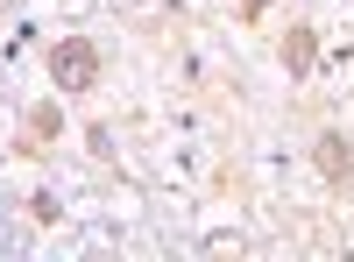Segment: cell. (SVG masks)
<instances>
[{"mask_svg":"<svg viewBox=\"0 0 354 262\" xmlns=\"http://www.w3.org/2000/svg\"><path fill=\"white\" fill-rule=\"evenodd\" d=\"M312 163H319V178H326V185H347V178H354V149H347V135L326 128V135L312 142Z\"/></svg>","mask_w":354,"mask_h":262,"instance_id":"cell-2","label":"cell"},{"mask_svg":"<svg viewBox=\"0 0 354 262\" xmlns=\"http://www.w3.org/2000/svg\"><path fill=\"white\" fill-rule=\"evenodd\" d=\"M50 78H57V93H93L100 85V43L93 36H57L50 43Z\"/></svg>","mask_w":354,"mask_h":262,"instance_id":"cell-1","label":"cell"},{"mask_svg":"<svg viewBox=\"0 0 354 262\" xmlns=\"http://www.w3.org/2000/svg\"><path fill=\"white\" fill-rule=\"evenodd\" d=\"M57 128H64V113H57V106H50V100H43V106H36V113H28V142H50V135H57Z\"/></svg>","mask_w":354,"mask_h":262,"instance_id":"cell-4","label":"cell"},{"mask_svg":"<svg viewBox=\"0 0 354 262\" xmlns=\"http://www.w3.org/2000/svg\"><path fill=\"white\" fill-rule=\"evenodd\" d=\"M312 64H319V28H312V21H290V36H283V71H290V78H312Z\"/></svg>","mask_w":354,"mask_h":262,"instance_id":"cell-3","label":"cell"},{"mask_svg":"<svg viewBox=\"0 0 354 262\" xmlns=\"http://www.w3.org/2000/svg\"><path fill=\"white\" fill-rule=\"evenodd\" d=\"M262 8H270V0H241V21H262Z\"/></svg>","mask_w":354,"mask_h":262,"instance_id":"cell-6","label":"cell"},{"mask_svg":"<svg viewBox=\"0 0 354 262\" xmlns=\"http://www.w3.org/2000/svg\"><path fill=\"white\" fill-rule=\"evenodd\" d=\"M28 213H36V220L50 227V220H57V213H64V206H57V198H50V191H36V198H28Z\"/></svg>","mask_w":354,"mask_h":262,"instance_id":"cell-5","label":"cell"}]
</instances>
